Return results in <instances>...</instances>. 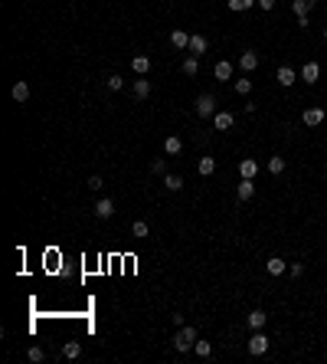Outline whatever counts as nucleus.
<instances>
[{"label":"nucleus","instance_id":"nucleus-24","mask_svg":"<svg viewBox=\"0 0 327 364\" xmlns=\"http://www.w3.org/2000/svg\"><path fill=\"white\" fill-rule=\"evenodd\" d=\"M164 151H167V154H180V151H183V141H180V138H167V141H164Z\"/></svg>","mask_w":327,"mask_h":364},{"label":"nucleus","instance_id":"nucleus-9","mask_svg":"<svg viewBox=\"0 0 327 364\" xmlns=\"http://www.w3.org/2000/svg\"><path fill=\"white\" fill-rule=\"evenodd\" d=\"M318 76H321V66L314 63V59H308V63H304V69H301V79L311 86V82H318Z\"/></svg>","mask_w":327,"mask_h":364},{"label":"nucleus","instance_id":"nucleus-17","mask_svg":"<svg viewBox=\"0 0 327 364\" xmlns=\"http://www.w3.org/2000/svg\"><path fill=\"white\" fill-rule=\"evenodd\" d=\"M170 43H173L177 49H187V46H190V33H183V30H173V33H170Z\"/></svg>","mask_w":327,"mask_h":364},{"label":"nucleus","instance_id":"nucleus-28","mask_svg":"<svg viewBox=\"0 0 327 364\" xmlns=\"http://www.w3.org/2000/svg\"><path fill=\"white\" fill-rule=\"evenodd\" d=\"M196 69H200V66H196V56H187V59H183V76H196Z\"/></svg>","mask_w":327,"mask_h":364},{"label":"nucleus","instance_id":"nucleus-21","mask_svg":"<svg viewBox=\"0 0 327 364\" xmlns=\"http://www.w3.org/2000/svg\"><path fill=\"white\" fill-rule=\"evenodd\" d=\"M131 92H134V99H148V95H151V82L148 79H138Z\"/></svg>","mask_w":327,"mask_h":364},{"label":"nucleus","instance_id":"nucleus-6","mask_svg":"<svg viewBox=\"0 0 327 364\" xmlns=\"http://www.w3.org/2000/svg\"><path fill=\"white\" fill-rule=\"evenodd\" d=\"M301 119H304V125H308V128H318L321 121H324V109H318V105H314V109H304Z\"/></svg>","mask_w":327,"mask_h":364},{"label":"nucleus","instance_id":"nucleus-31","mask_svg":"<svg viewBox=\"0 0 327 364\" xmlns=\"http://www.w3.org/2000/svg\"><path fill=\"white\" fill-rule=\"evenodd\" d=\"M268 171H272V174H281V171H285V158H272L268 161Z\"/></svg>","mask_w":327,"mask_h":364},{"label":"nucleus","instance_id":"nucleus-33","mask_svg":"<svg viewBox=\"0 0 327 364\" xmlns=\"http://www.w3.org/2000/svg\"><path fill=\"white\" fill-rule=\"evenodd\" d=\"M88 187H92V190H101V187H105V181H101L98 174H92V177H88Z\"/></svg>","mask_w":327,"mask_h":364},{"label":"nucleus","instance_id":"nucleus-10","mask_svg":"<svg viewBox=\"0 0 327 364\" xmlns=\"http://www.w3.org/2000/svg\"><path fill=\"white\" fill-rule=\"evenodd\" d=\"M190 56H203L206 53V36H200V33H190Z\"/></svg>","mask_w":327,"mask_h":364},{"label":"nucleus","instance_id":"nucleus-26","mask_svg":"<svg viewBox=\"0 0 327 364\" xmlns=\"http://www.w3.org/2000/svg\"><path fill=\"white\" fill-rule=\"evenodd\" d=\"M193 351H196V355H200V358H210V355H213V345H210V341H200V338H196Z\"/></svg>","mask_w":327,"mask_h":364},{"label":"nucleus","instance_id":"nucleus-13","mask_svg":"<svg viewBox=\"0 0 327 364\" xmlns=\"http://www.w3.org/2000/svg\"><path fill=\"white\" fill-rule=\"evenodd\" d=\"M131 69L138 72V76H148V72H151V59H148V56H134V59H131Z\"/></svg>","mask_w":327,"mask_h":364},{"label":"nucleus","instance_id":"nucleus-5","mask_svg":"<svg viewBox=\"0 0 327 364\" xmlns=\"http://www.w3.org/2000/svg\"><path fill=\"white\" fill-rule=\"evenodd\" d=\"M236 197L239 200H252L255 197V181H252V177H242L239 187H236Z\"/></svg>","mask_w":327,"mask_h":364},{"label":"nucleus","instance_id":"nucleus-12","mask_svg":"<svg viewBox=\"0 0 327 364\" xmlns=\"http://www.w3.org/2000/svg\"><path fill=\"white\" fill-rule=\"evenodd\" d=\"M265 269H268V276H281V272L288 269V262L281 259V256H272V259L265 262Z\"/></svg>","mask_w":327,"mask_h":364},{"label":"nucleus","instance_id":"nucleus-23","mask_svg":"<svg viewBox=\"0 0 327 364\" xmlns=\"http://www.w3.org/2000/svg\"><path fill=\"white\" fill-rule=\"evenodd\" d=\"M255 3L258 0H229V10H233V13H242V10H252Z\"/></svg>","mask_w":327,"mask_h":364},{"label":"nucleus","instance_id":"nucleus-32","mask_svg":"<svg viewBox=\"0 0 327 364\" xmlns=\"http://www.w3.org/2000/svg\"><path fill=\"white\" fill-rule=\"evenodd\" d=\"M105 82H108V89H115V92H118L121 86H125V79H121V76H115V72H111V76H108Z\"/></svg>","mask_w":327,"mask_h":364},{"label":"nucleus","instance_id":"nucleus-1","mask_svg":"<svg viewBox=\"0 0 327 364\" xmlns=\"http://www.w3.org/2000/svg\"><path fill=\"white\" fill-rule=\"evenodd\" d=\"M196 328H190V325H180V332L173 335V348L177 351H193V345H196Z\"/></svg>","mask_w":327,"mask_h":364},{"label":"nucleus","instance_id":"nucleus-14","mask_svg":"<svg viewBox=\"0 0 327 364\" xmlns=\"http://www.w3.org/2000/svg\"><path fill=\"white\" fill-rule=\"evenodd\" d=\"M265 318H268V315H265L262 309H255V312H249V318H245V322H249V328H252V332H258V328L265 325Z\"/></svg>","mask_w":327,"mask_h":364},{"label":"nucleus","instance_id":"nucleus-8","mask_svg":"<svg viewBox=\"0 0 327 364\" xmlns=\"http://www.w3.org/2000/svg\"><path fill=\"white\" fill-rule=\"evenodd\" d=\"M213 76H216L219 82H229V79H233V63H226V59H219V63L213 66Z\"/></svg>","mask_w":327,"mask_h":364},{"label":"nucleus","instance_id":"nucleus-11","mask_svg":"<svg viewBox=\"0 0 327 364\" xmlns=\"http://www.w3.org/2000/svg\"><path fill=\"white\" fill-rule=\"evenodd\" d=\"M239 66L245 72H255V66H258V53H252V49H245V53L239 56Z\"/></svg>","mask_w":327,"mask_h":364},{"label":"nucleus","instance_id":"nucleus-29","mask_svg":"<svg viewBox=\"0 0 327 364\" xmlns=\"http://www.w3.org/2000/svg\"><path fill=\"white\" fill-rule=\"evenodd\" d=\"M236 92H239V95H249L252 92V79H236Z\"/></svg>","mask_w":327,"mask_h":364},{"label":"nucleus","instance_id":"nucleus-20","mask_svg":"<svg viewBox=\"0 0 327 364\" xmlns=\"http://www.w3.org/2000/svg\"><path fill=\"white\" fill-rule=\"evenodd\" d=\"M13 99H16V102H20V105H23L26 99H30V86H26L23 79H20V82H16V86H13Z\"/></svg>","mask_w":327,"mask_h":364},{"label":"nucleus","instance_id":"nucleus-35","mask_svg":"<svg viewBox=\"0 0 327 364\" xmlns=\"http://www.w3.org/2000/svg\"><path fill=\"white\" fill-rule=\"evenodd\" d=\"M288 272H291V276H301V272H304V266H301V262H291V266H288Z\"/></svg>","mask_w":327,"mask_h":364},{"label":"nucleus","instance_id":"nucleus-22","mask_svg":"<svg viewBox=\"0 0 327 364\" xmlns=\"http://www.w3.org/2000/svg\"><path fill=\"white\" fill-rule=\"evenodd\" d=\"M63 355L69 358V361H76V358L82 355V345H79V341H66V345H63Z\"/></svg>","mask_w":327,"mask_h":364},{"label":"nucleus","instance_id":"nucleus-19","mask_svg":"<svg viewBox=\"0 0 327 364\" xmlns=\"http://www.w3.org/2000/svg\"><path fill=\"white\" fill-rule=\"evenodd\" d=\"M314 3H318V0H295V3H291V10H295L298 20H301V16H308V10H311Z\"/></svg>","mask_w":327,"mask_h":364},{"label":"nucleus","instance_id":"nucleus-2","mask_svg":"<svg viewBox=\"0 0 327 364\" xmlns=\"http://www.w3.org/2000/svg\"><path fill=\"white\" fill-rule=\"evenodd\" d=\"M196 115H200V119H210V115H216V99H213L210 92L196 99Z\"/></svg>","mask_w":327,"mask_h":364},{"label":"nucleus","instance_id":"nucleus-3","mask_svg":"<svg viewBox=\"0 0 327 364\" xmlns=\"http://www.w3.org/2000/svg\"><path fill=\"white\" fill-rule=\"evenodd\" d=\"M245 348H249V355H265V351H268V338H265V335L262 332H255V335H252V338H249V345H245Z\"/></svg>","mask_w":327,"mask_h":364},{"label":"nucleus","instance_id":"nucleus-36","mask_svg":"<svg viewBox=\"0 0 327 364\" xmlns=\"http://www.w3.org/2000/svg\"><path fill=\"white\" fill-rule=\"evenodd\" d=\"M258 7H262V10H272V7H275V0H258Z\"/></svg>","mask_w":327,"mask_h":364},{"label":"nucleus","instance_id":"nucleus-15","mask_svg":"<svg viewBox=\"0 0 327 364\" xmlns=\"http://www.w3.org/2000/svg\"><path fill=\"white\" fill-rule=\"evenodd\" d=\"M278 82H281V86H295V82H298L295 69H291V66H281V69H278Z\"/></svg>","mask_w":327,"mask_h":364},{"label":"nucleus","instance_id":"nucleus-34","mask_svg":"<svg viewBox=\"0 0 327 364\" xmlns=\"http://www.w3.org/2000/svg\"><path fill=\"white\" fill-rule=\"evenodd\" d=\"M43 358H46V355H43V348H30V361H33V364H39Z\"/></svg>","mask_w":327,"mask_h":364},{"label":"nucleus","instance_id":"nucleus-30","mask_svg":"<svg viewBox=\"0 0 327 364\" xmlns=\"http://www.w3.org/2000/svg\"><path fill=\"white\" fill-rule=\"evenodd\" d=\"M151 174H167V164H164V158H154V161H151Z\"/></svg>","mask_w":327,"mask_h":364},{"label":"nucleus","instance_id":"nucleus-16","mask_svg":"<svg viewBox=\"0 0 327 364\" xmlns=\"http://www.w3.org/2000/svg\"><path fill=\"white\" fill-rule=\"evenodd\" d=\"M239 174H242V177H252V181H255V174H258V164H255L252 158H245V161L239 164Z\"/></svg>","mask_w":327,"mask_h":364},{"label":"nucleus","instance_id":"nucleus-4","mask_svg":"<svg viewBox=\"0 0 327 364\" xmlns=\"http://www.w3.org/2000/svg\"><path fill=\"white\" fill-rule=\"evenodd\" d=\"M233 125H236L233 112H216V115H213V128H216V131H229Z\"/></svg>","mask_w":327,"mask_h":364},{"label":"nucleus","instance_id":"nucleus-25","mask_svg":"<svg viewBox=\"0 0 327 364\" xmlns=\"http://www.w3.org/2000/svg\"><path fill=\"white\" fill-rule=\"evenodd\" d=\"M164 187H167V190H180V187H183V177H180V174H164Z\"/></svg>","mask_w":327,"mask_h":364},{"label":"nucleus","instance_id":"nucleus-37","mask_svg":"<svg viewBox=\"0 0 327 364\" xmlns=\"http://www.w3.org/2000/svg\"><path fill=\"white\" fill-rule=\"evenodd\" d=\"M324 40H327V26H324Z\"/></svg>","mask_w":327,"mask_h":364},{"label":"nucleus","instance_id":"nucleus-18","mask_svg":"<svg viewBox=\"0 0 327 364\" xmlns=\"http://www.w3.org/2000/svg\"><path fill=\"white\" fill-rule=\"evenodd\" d=\"M196 171H200V177H210L213 171H216V158H200V164H196Z\"/></svg>","mask_w":327,"mask_h":364},{"label":"nucleus","instance_id":"nucleus-7","mask_svg":"<svg viewBox=\"0 0 327 364\" xmlns=\"http://www.w3.org/2000/svg\"><path fill=\"white\" fill-rule=\"evenodd\" d=\"M111 214H115V200H108V197H101L98 204H95V217H98V220H108Z\"/></svg>","mask_w":327,"mask_h":364},{"label":"nucleus","instance_id":"nucleus-27","mask_svg":"<svg viewBox=\"0 0 327 364\" xmlns=\"http://www.w3.org/2000/svg\"><path fill=\"white\" fill-rule=\"evenodd\" d=\"M131 233H134V237H138V240H144V237H148V233H151V227H148V223H144V220H134Z\"/></svg>","mask_w":327,"mask_h":364}]
</instances>
